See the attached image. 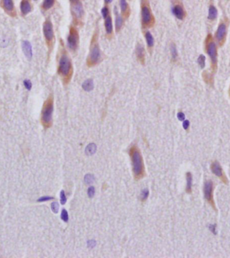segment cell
I'll return each mask as SVG.
<instances>
[{
	"instance_id": "1",
	"label": "cell",
	"mask_w": 230,
	"mask_h": 258,
	"mask_svg": "<svg viewBox=\"0 0 230 258\" xmlns=\"http://www.w3.org/2000/svg\"><path fill=\"white\" fill-rule=\"evenodd\" d=\"M129 156L132 162L134 178L137 180L143 179L145 176V170L143 157L139 149L136 146H133L129 149Z\"/></svg>"
},
{
	"instance_id": "2",
	"label": "cell",
	"mask_w": 230,
	"mask_h": 258,
	"mask_svg": "<svg viewBox=\"0 0 230 258\" xmlns=\"http://www.w3.org/2000/svg\"><path fill=\"white\" fill-rule=\"evenodd\" d=\"M57 71L64 83L68 84L73 75V66L68 53L64 50L62 51L59 58Z\"/></svg>"
},
{
	"instance_id": "3",
	"label": "cell",
	"mask_w": 230,
	"mask_h": 258,
	"mask_svg": "<svg viewBox=\"0 0 230 258\" xmlns=\"http://www.w3.org/2000/svg\"><path fill=\"white\" fill-rule=\"evenodd\" d=\"M54 109V99L50 95L44 102L41 111L40 122L45 129L50 128L53 124V113Z\"/></svg>"
},
{
	"instance_id": "4",
	"label": "cell",
	"mask_w": 230,
	"mask_h": 258,
	"mask_svg": "<svg viewBox=\"0 0 230 258\" xmlns=\"http://www.w3.org/2000/svg\"><path fill=\"white\" fill-rule=\"evenodd\" d=\"M98 38V34L97 31L96 30L92 38L90 47V52L86 60L87 66L96 65L100 60V50Z\"/></svg>"
},
{
	"instance_id": "5",
	"label": "cell",
	"mask_w": 230,
	"mask_h": 258,
	"mask_svg": "<svg viewBox=\"0 0 230 258\" xmlns=\"http://www.w3.org/2000/svg\"><path fill=\"white\" fill-rule=\"evenodd\" d=\"M155 18L147 0L141 1V26L143 29L154 26Z\"/></svg>"
},
{
	"instance_id": "6",
	"label": "cell",
	"mask_w": 230,
	"mask_h": 258,
	"mask_svg": "<svg viewBox=\"0 0 230 258\" xmlns=\"http://www.w3.org/2000/svg\"><path fill=\"white\" fill-rule=\"evenodd\" d=\"M206 52L210 56L211 60V69L213 72H215L218 68V50L215 44L214 43L211 34L208 35L206 40Z\"/></svg>"
},
{
	"instance_id": "7",
	"label": "cell",
	"mask_w": 230,
	"mask_h": 258,
	"mask_svg": "<svg viewBox=\"0 0 230 258\" xmlns=\"http://www.w3.org/2000/svg\"><path fill=\"white\" fill-rule=\"evenodd\" d=\"M43 34L45 37V40L46 45H47L48 49L51 50L53 48L54 39H55V36H54V31H53V26L52 22L49 19L46 20V21L44 22L43 26Z\"/></svg>"
},
{
	"instance_id": "8",
	"label": "cell",
	"mask_w": 230,
	"mask_h": 258,
	"mask_svg": "<svg viewBox=\"0 0 230 258\" xmlns=\"http://www.w3.org/2000/svg\"><path fill=\"white\" fill-rule=\"evenodd\" d=\"M213 182L211 180L206 181L205 182V186H204V195H205V200L207 201V203L212 206L214 210L217 211L215 203L213 198Z\"/></svg>"
},
{
	"instance_id": "9",
	"label": "cell",
	"mask_w": 230,
	"mask_h": 258,
	"mask_svg": "<svg viewBox=\"0 0 230 258\" xmlns=\"http://www.w3.org/2000/svg\"><path fill=\"white\" fill-rule=\"evenodd\" d=\"M79 44L78 31L73 26L69 28V32L68 37V44L71 50H76Z\"/></svg>"
},
{
	"instance_id": "10",
	"label": "cell",
	"mask_w": 230,
	"mask_h": 258,
	"mask_svg": "<svg viewBox=\"0 0 230 258\" xmlns=\"http://www.w3.org/2000/svg\"><path fill=\"white\" fill-rule=\"evenodd\" d=\"M211 170L213 173L216 175L219 179L221 180V182L225 184H228V179L226 176V174L223 171V170L222 169L220 164L219 163L218 161H214L213 163L211 165Z\"/></svg>"
},
{
	"instance_id": "11",
	"label": "cell",
	"mask_w": 230,
	"mask_h": 258,
	"mask_svg": "<svg viewBox=\"0 0 230 258\" xmlns=\"http://www.w3.org/2000/svg\"><path fill=\"white\" fill-rule=\"evenodd\" d=\"M1 6L10 16L15 17L16 15L13 0H1Z\"/></svg>"
},
{
	"instance_id": "12",
	"label": "cell",
	"mask_w": 230,
	"mask_h": 258,
	"mask_svg": "<svg viewBox=\"0 0 230 258\" xmlns=\"http://www.w3.org/2000/svg\"><path fill=\"white\" fill-rule=\"evenodd\" d=\"M72 14L77 23L82 20L84 15V9L79 1L72 4Z\"/></svg>"
},
{
	"instance_id": "13",
	"label": "cell",
	"mask_w": 230,
	"mask_h": 258,
	"mask_svg": "<svg viewBox=\"0 0 230 258\" xmlns=\"http://www.w3.org/2000/svg\"><path fill=\"white\" fill-rule=\"evenodd\" d=\"M226 26L224 24H219L216 32V39L218 40L219 46H223L226 41Z\"/></svg>"
},
{
	"instance_id": "14",
	"label": "cell",
	"mask_w": 230,
	"mask_h": 258,
	"mask_svg": "<svg viewBox=\"0 0 230 258\" xmlns=\"http://www.w3.org/2000/svg\"><path fill=\"white\" fill-rule=\"evenodd\" d=\"M136 56L139 63L141 64H144L145 62V52L144 47L140 44L137 45Z\"/></svg>"
},
{
	"instance_id": "15",
	"label": "cell",
	"mask_w": 230,
	"mask_h": 258,
	"mask_svg": "<svg viewBox=\"0 0 230 258\" xmlns=\"http://www.w3.org/2000/svg\"><path fill=\"white\" fill-rule=\"evenodd\" d=\"M22 48L23 52L26 56V57L30 59L32 56V49L30 43L27 40H24L22 43Z\"/></svg>"
},
{
	"instance_id": "16",
	"label": "cell",
	"mask_w": 230,
	"mask_h": 258,
	"mask_svg": "<svg viewBox=\"0 0 230 258\" xmlns=\"http://www.w3.org/2000/svg\"><path fill=\"white\" fill-rule=\"evenodd\" d=\"M20 10L23 15L29 14L32 10V6H31L30 0H22L20 3Z\"/></svg>"
},
{
	"instance_id": "17",
	"label": "cell",
	"mask_w": 230,
	"mask_h": 258,
	"mask_svg": "<svg viewBox=\"0 0 230 258\" xmlns=\"http://www.w3.org/2000/svg\"><path fill=\"white\" fill-rule=\"evenodd\" d=\"M173 14L179 20H183L186 16V12L183 7L180 5H176L172 9Z\"/></svg>"
},
{
	"instance_id": "18",
	"label": "cell",
	"mask_w": 230,
	"mask_h": 258,
	"mask_svg": "<svg viewBox=\"0 0 230 258\" xmlns=\"http://www.w3.org/2000/svg\"><path fill=\"white\" fill-rule=\"evenodd\" d=\"M104 25H105V29H106V32H107V34L108 35H111L112 34V32H113V27H112V18H111L110 15H108L107 17L105 18V22H104Z\"/></svg>"
},
{
	"instance_id": "19",
	"label": "cell",
	"mask_w": 230,
	"mask_h": 258,
	"mask_svg": "<svg viewBox=\"0 0 230 258\" xmlns=\"http://www.w3.org/2000/svg\"><path fill=\"white\" fill-rule=\"evenodd\" d=\"M120 6L123 15L125 17H128L130 14V9L126 0H120Z\"/></svg>"
},
{
	"instance_id": "20",
	"label": "cell",
	"mask_w": 230,
	"mask_h": 258,
	"mask_svg": "<svg viewBox=\"0 0 230 258\" xmlns=\"http://www.w3.org/2000/svg\"><path fill=\"white\" fill-rule=\"evenodd\" d=\"M187 176V187H186V192L188 194L192 193V185H193V176L190 172H187L186 174Z\"/></svg>"
},
{
	"instance_id": "21",
	"label": "cell",
	"mask_w": 230,
	"mask_h": 258,
	"mask_svg": "<svg viewBox=\"0 0 230 258\" xmlns=\"http://www.w3.org/2000/svg\"><path fill=\"white\" fill-rule=\"evenodd\" d=\"M82 88L86 91H91L94 89V82L92 79H87L82 84Z\"/></svg>"
},
{
	"instance_id": "22",
	"label": "cell",
	"mask_w": 230,
	"mask_h": 258,
	"mask_svg": "<svg viewBox=\"0 0 230 258\" xmlns=\"http://www.w3.org/2000/svg\"><path fill=\"white\" fill-rule=\"evenodd\" d=\"M218 15V10L216 7L213 6H211L209 8V15L208 18L211 20H215Z\"/></svg>"
},
{
	"instance_id": "23",
	"label": "cell",
	"mask_w": 230,
	"mask_h": 258,
	"mask_svg": "<svg viewBox=\"0 0 230 258\" xmlns=\"http://www.w3.org/2000/svg\"><path fill=\"white\" fill-rule=\"evenodd\" d=\"M145 36L146 42H147V46H148V48H153L154 44V40L153 36L151 35V34L149 32H147L145 33Z\"/></svg>"
},
{
	"instance_id": "24",
	"label": "cell",
	"mask_w": 230,
	"mask_h": 258,
	"mask_svg": "<svg viewBox=\"0 0 230 258\" xmlns=\"http://www.w3.org/2000/svg\"><path fill=\"white\" fill-rule=\"evenodd\" d=\"M96 146L94 144H90L86 148V153L88 156H92L96 152Z\"/></svg>"
},
{
	"instance_id": "25",
	"label": "cell",
	"mask_w": 230,
	"mask_h": 258,
	"mask_svg": "<svg viewBox=\"0 0 230 258\" xmlns=\"http://www.w3.org/2000/svg\"><path fill=\"white\" fill-rule=\"evenodd\" d=\"M55 0H44L42 6L43 9L48 10L51 9L53 6V5L55 4Z\"/></svg>"
},
{
	"instance_id": "26",
	"label": "cell",
	"mask_w": 230,
	"mask_h": 258,
	"mask_svg": "<svg viewBox=\"0 0 230 258\" xmlns=\"http://www.w3.org/2000/svg\"><path fill=\"white\" fill-rule=\"evenodd\" d=\"M123 18L122 17L117 14V17H116V22H115V28L117 32H119L123 26Z\"/></svg>"
},
{
	"instance_id": "27",
	"label": "cell",
	"mask_w": 230,
	"mask_h": 258,
	"mask_svg": "<svg viewBox=\"0 0 230 258\" xmlns=\"http://www.w3.org/2000/svg\"><path fill=\"white\" fill-rule=\"evenodd\" d=\"M170 52H171L172 58L173 60H176L178 57V52H177V49L176 46L174 44H172L170 46Z\"/></svg>"
},
{
	"instance_id": "28",
	"label": "cell",
	"mask_w": 230,
	"mask_h": 258,
	"mask_svg": "<svg viewBox=\"0 0 230 258\" xmlns=\"http://www.w3.org/2000/svg\"><path fill=\"white\" fill-rule=\"evenodd\" d=\"M198 63L199 64L201 69H203L205 66V56L201 55L198 58Z\"/></svg>"
},
{
	"instance_id": "29",
	"label": "cell",
	"mask_w": 230,
	"mask_h": 258,
	"mask_svg": "<svg viewBox=\"0 0 230 258\" xmlns=\"http://www.w3.org/2000/svg\"><path fill=\"white\" fill-rule=\"evenodd\" d=\"M148 196H149L148 189L145 188V189L143 190V191L141 192V200L142 202H145V201L147 200V198H148Z\"/></svg>"
},
{
	"instance_id": "30",
	"label": "cell",
	"mask_w": 230,
	"mask_h": 258,
	"mask_svg": "<svg viewBox=\"0 0 230 258\" xmlns=\"http://www.w3.org/2000/svg\"><path fill=\"white\" fill-rule=\"evenodd\" d=\"M61 218L62 220L65 222H68V219H69V216H68V211H67L65 208H63V210L61 211Z\"/></svg>"
},
{
	"instance_id": "31",
	"label": "cell",
	"mask_w": 230,
	"mask_h": 258,
	"mask_svg": "<svg viewBox=\"0 0 230 258\" xmlns=\"http://www.w3.org/2000/svg\"><path fill=\"white\" fill-rule=\"evenodd\" d=\"M85 182H86L87 184H90V183H92L93 181L94 180V176L92 174H87L85 176Z\"/></svg>"
},
{
	"instance_id": "32",
	"label": "cell",
	"mask_w": 230,
	"mask_h": 258,
	"mask_svg": "<svg viewBox=\"0 0 230 258\" xmlns=\"http://www.w3.org/2000/svg\"><path fill=\"white\" fill-rule=\"evenodd\" d=\"M203 79H205V81L206 82H209V83L213 82V78H212V77L207 73H205L203 74Z\"/></svg>"
},
{
	"instance_id": "33",
	"label": "cell",
	"mask_w": 230,
	"mask_h": 258,
	"mask_svg": "<svg viewBox=\"0 0 230 258\" xmlns=\"http://www.w3.org/2000/svg\"><path fill=\"white\" fill-rule=\"evenodd\" d=\"M59 204L57 202H54L52 204H51V209H52V211L54 213H57L59 211Z\"/></svg>"
},
{
	"instance_id": "34",
	"label": "cell",
	"mask_w": 230,
	"mask_h": 258,
	"mask_svg": "<svg viewBox=\"0 0 230 258\" xmlns=\"http://www.w3.org/2000/svg\"><path fill=\"white\" fill-rule=\"evenodd\" d=\"M60 197H61V205H65V204L66 202H67V197H66V196H65V194L64 190H61V191Z\"/></svg>"
},
{
	"instance_id": "35",
	"label": "cell",
	"mask_w": 230,
	"mask_h": 258,
	"mask_svg": "<svg viewBox=\"0 0 230 258\" xmlns=\"http://www.w3.org/2000/svg\"><path fill=\"white\" fill-rule=\"evenodd\" d=\"M101 13H102V15L103 17H104V19L107 16H108V15H110L109 14V9H108V8L107 7H103V8L102 9Z\"/></svg>"
},
{
	"instance_id": "36",
	"label": "cell",
	"mask_w": 230,
	"mask_h": 258,
	"mask_svg": "<svg viewBox=\"0 0 230 258\" xmlns=\"http://www.w3.org/2000/svg\"><path fill=\"white\" fill-rule=\"evenodd\" d=\"M94 193H95V188L94 187H90L88 189H87V195H88V197L90 198H92L93 197H94Z\"/></svg>"
},
{
	"instance_id": "37",
	"label": "cell",
	"mask_w": 230,
	"mask_h": 258,
	"mask_svg": "<svg viewBox=\"0 0 230 258\" xmlns=\"http://www.w3.org/2000/svg\"><path fill=\"white\" fill-rule=\"evenodd\" d=\"M24 85L26 89L29 90V91L32 89V82H31L30 80H24Z\"/></svg>"
},
{
	"instance_id": "38",
	"label": "cell",
	"mask_w": 230,
	"mask_h": 258,
	"mask_svg": "<svg viewBox=\"0 0 230 258\" xmlns=\"http://www.w3.org/2000/svg\"><path fill=\"white\" fill-rule=\"evenodd\" d=\"M53 198H54L52 197H40V198H38V202H40V203L45 202V201L52 200V199H53Z\"/></svg>"
},
{
	"instance_id": "39",
	"label": "cell",
	"mask_w": 230,
	"mask_h": 258,
	"mask_svg": "<svg viewBox=\"0 0 230 258\" xmlns=\"http://www.w3.org/2000/svg\"><path fill=\"white\" fill-rule=\"evenodd\" d=\"M183 128H184V129L185 130H187L188 128H189V126H190V122H189V121L188 120H185V121H184V122H183Z\"/></svg>"
},
{
	"instance_id": "40",
	"label": "cell",
	"mask_w": 230,
	"mask_h": 258,
	"mask_svg": "<svg viewBox=\"0 0 230 258\" xmlns=\"http://www.w3.org/2000/svg\"><path fill=\"white\" fill-rule=\"evenodd\" d=\"M177 117L178 118V120H179L180 121H184V119H185V115L182 112L178 113Z\"/></svg>"
},
{
	"instance_id": "41",
	"label": "cell",
	"mask_w": 230,
	"mask_h": 258,
	"mask_svg": "<svg viewBox=\"0 0 230 258\" xmlns=\"http://www.w3.org/2000/svg\"><path fill=\"white\" fill-rule=\"evenodd\" d=\"M88 246L89 247H94V246H95V245H96V242H95V241H88Z\"/></svg>"
},
{
	"instance_id": "42",
	"label": "cell",
	"mask_w": 230,
	"mask_h": 258,
	"mask_svg": "<svg viewBox=\"0 0 230 258\" xmlns=\"http://www.w3.org/2000/svg\"><path fill=\"white\" fill-rule=\"evenodd\" d=\"M69 1H70V2H71V4H74V3H76V2L78 1L79 0H69Z\"/></svg>"
},
{
	"instance_id": "43",
	"label": "cell",
	"mask_w": 230,
	"mask_h": 258,
	"mask_svg": "<svg viewBox=\"0 0 230 258\" xmlns=\"http://www.w3.org/2000/svg\"><path fill=\"white\" fill-rule=\"evenodd\" d=\"M104 1L107 4H109V3H111V2L112 1V0H104Z\"/></svg>"
},
{
	"instance_id": "44",
	"label": "cell",
	"mask_w": 230,
	"mask_h": 258,
	"mask_svg": "<svg viewBox=\"0 0 230 258\" xmlns=\"http://www.w3.org/2000/svg\"><path fill=\"white\" fill-rule=\"evenodd\" d=\"M229 93H230V89H229Z\"/></svg>"
},
{
	"instance_id": "45",
	"label": "cell",
	"mask_w": 230,
	"mask_h": 258,
	"mask_svg": "<svg viewBox=\"0 0 230 258\" xmlns=\"http://www.w3.org/2000/svg\"><path fill=\"white\" fill-rule=\"evenodd\" d=\"M35 1H37V0H35Z\"/></svg>"
}]
</instances>
